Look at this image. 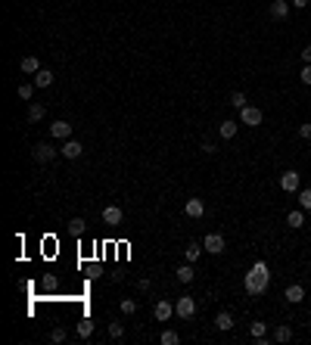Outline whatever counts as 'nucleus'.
I'll use <instances>...</instances> for the list:
<instances>
[{
  "instance_id": "nucleus-34",
  "label": "nucleus",
  "mask_w": 311,
  "mask_h": 345,
  "mask_svg": "<svg viewBox=\"0 0 311 345\" xmlns=\"http://www.w3.org/2000/svg\"><path fill=\"white\" fill-rule=\"evenodd\" d=\"M299 78H302V84H311V62H305V68L299 72Z\"/></svg>"
},
{
  "instance_id": "nucleus-3",
  "label": "nucleus",
  "mask_w": 311,
  "mask_h": 345,
  "mask_svg": "<svg viewBox=\"0 0 311 345\" xmlns=\"http://www.w3.org/2000/svg\"><path fill=\"white\" fill-rule=\"evenodd\" d=\"M175 314L184 317V320H193V314H196V302H193L190 295H181L175 302Z\"/></svg>"
},
{
  "instance_id": "nucleus-13",
  "label": "nucleus",
  "mask_w": 311,
  "mask_h": 345,
  "mask_svg": "<svg viewBox=\"0 0 311 345\" xmlns=\"http://www.w3.org/2000/svg\"><path fill=\"white\" fill-rule=\"evenodd\" d=\"M34 159H38V162H50V159L56 156V149L50 146V143H38V146H34V153H31Z\"/></svg>"
},
{
  "instance_id": "nucleus-32",
  "label": "nucleus",
  "mask_w": 311,
  "mask_h": 345,
  "mask_svg": "<svg viewBox=\"0 0 311 345\" xmlns=\"http://www.w3.org/2000/svg\"><path fill=\"white\" fill-rule=\"evenodd\" d=\"M299 137H302V140H311V121L299 124Z\"/></svg>"
},
{
  "instance_id": "nucleus-1",
  "label": "nucleus",
  "mask_w": 311,
  "mask_h": 345,
  "mask_svg": "<svg viewBox=\"0 0 311 345\" xmlns=\"http://www.w3.org/2000/svg\"><path fill=\"white\" fill-rule=\"evenodd\" d=\"M268 286H271V271H268V261H255L249 268V274L243 277V289L252 295V298H258L268 292Z\"/></svg>"
},
{
  "instance_id": "nucleus-28",
  "label": "nucleus",
  "mask_w": 311,
  "mask_h": 345,
  "mask_svg": "<svg viewBox=\"0 0 311 345\" xmlns=\"http://www.w3.org/2000/svg\"><path fill=\"white\" fill-rule=\"evenodd\" d=\"M299 205H302L305 212H311V187H305V190H299Z\"/></svg>"
},
{
  "instance_id": "nucleus-14",
  "label": "nucleus",
  "mask_w": 311,
  "mask_h": 345,
  "mask_svg": "<svg viewBox=\"0 0 311 345\" xmlns=\"http://www.w3.org/2000/svg\"><path fill=\"white\" fill-rule=\"evenodd\" d=\"M237 131H240V124H237V121H230V118L218 124V134H221V140H234Z\"/></svg>"
},
{
  "instance_id": "nucleus-22",
  "label": "nucleus",
  "mask_w": 311,
  "mask_h": 345,
  "mask_svg": "<svg viewBox=\"0 0 311 345\" xmlns=\"http://www.w3.org/2000/svg\"><path fill=\"white\" fill-rule=\"evenodd\" d=\"M78 336H81V339H90V336H94V320H90V317L78 320Z\"/></svg>"
},
{
  "instance_id": "nucleus-11",
  "label": "nucleus",
  "mask_w": 311,
  "mask_h": 345,
  "mask_svg": "<svg viewBox=\"0 0 311 345\" xmlns=\"http://www.w3.org/2000/svg\"><path fill=\"white\" fill-rule=\"evenodd\" d=\"M184 212H187V218H202V215H205V202L193 196V199L184 202Z\"/></svg>"
},
{
  "instance_id": "nucleus-29",
  "label": "nucleus",
  "mask_w": 311,
  "mask_h": 345,
  "mask_svg": "<svg viewBox=\"0 0 311 345\" xmlns=\"http://www.w3.org/2000/svg\"><path fill=\"white\" fill-rule=\"evenodd\" d=\"M119 308H122V314H128V317L137 314V302H134V298H122V305H119Z\"/></svg>"
},
{
  "instance_id": "nucleus-12",
  "label": "nucleus",
  "mask_w": 311,
  "mask_h": 345,
  "mask_svg": "<svg viewBox=\"0 0 311 345\" xmlns=\"http://www.w3.org/2000/svg\"><path fill=\"white\" fill-rule=\"evenodd\" d=\"M50 137H56V140H68V137H72V124L68 121H53L50 124Z\"/></svg>"
},
{
  "instance_id": "nucleus-16",
  "label": "nucleus",
  "mask_w": 311,
  "mask_h": 345,
  "mask_svg": "<svg viewBox=\"0 0 311 345\" xmlns=\"http://www.w3.org/2000/svg\"><path fill=\"white\" fill-rule=\"evenodd\" d=\"M19 68H22V72H25V75H38V72H41V62L34 59V56H22Z\"/></svg>"
},
{
  "instance_id": "nucleus-23",
  "label": "nucleus",
  "mask_w": 311,
  "mask_h": 345,
  "mask_svg": "<svg viewBox=\"0 0 311 345\" xmlns=\"http://www.w3.org/2000/svg\"><path fill=\"white\" fill-rule=\"evenodd\" d=\"M249 333H252V339H264L268 336V324H264V320H252Z\"/></svg>"
},
{
  "instance_id": "nucleus-30",
  "label": "nucleus",
  "mask_w": 311,
  "mask_h": 345,
  "mask_svg": "<svg viewBox=\"0 0 311 345\" xmlns=\"http://www.w3.org/2000/svg\"><path fill=\"white\" fill-rule=\"evenodd\" d=\"M109 336H112V339H122V336H124V327L119 324V320H115V324H109Z\"/></svg>"
},
{
  "instance_id": "nucleus-19",
  "label": "nucleus",
  "mask_w": 311,
  "mask_h": 345,
  "mask_svg": "<svg viewBox=\"0 0 311 345\" xmlns=\"http://www.w3.org/2000/svg\"><path fill=\"white\" fill-rule=\"evenodd\" d=\"M53 84V72L50 68H41L38 75H34V87H50Z\"/></svg>"
},
{
  "instance_id": "nucleus-15",
  "label": "nucleus",
  "mask_w": 311,
  "mask_h": 345,
  "mask_svg": "<svg viewBox=\"0 0 311 345\" xmlns=\"http://www.w3.org/2000/svg\"><path fill=\"white\" fill-rule=\"evenodd\" d=\"M215 327L221 330V333L234 330V314H230V311H218V317H215Z\"/></svg>"
},
{
  "instance_id": "nucleus-35",
  "label": "nucleus",
  "mask_w": 311,
  "mask_h": 345,
  "mask_svg": "<svg viewBox=\"0 0 311 345\" xmlns=\"http://www.w3.org/2000/svg\"><path fill=\"white\" fill-rule=\"evenodd\" d=\"M202 153H205V156H215V153H218V146H215L212 140H202Z\"/></svg>"
},
{
  "instance_id": "nucleus-7",
  "label": "nucleus",
  "mask_w": 311,
  "mask_h": 345,
  "mask_svg": "<svg viewBox=\"0 0 311 345\" xmlns=\"http://www.w3.org/2000/svg\"><path fill=\"white\" fill-rule=\"evenodd\" d=\"M103 221H106L109 227H119L124 221V212L119 209V205H106V209H103Z\"/></svg>"
},
{
  "instance_id": "nucleus-37",
  "label": "nucleus",
  "mask_w": 311,
  "mask_h": 345,
  "mask_svg": "<svg viewBox=\"0 0 311 345\" xmlns=\"http://www.w3.org/2000/svg\"><path fill=\"white\" fill-rule=\"evenodd\" d=\"M293 6H296V9H305V6H308V0H293Z\"/></svg>"
},
{
  "instance_id": "nucleus-10",
  "label": "nucleus",
  "mask_w": 311,
  "mask_h": 345,
  "mask_svg": "<svg viewBox=\"0 0 311 345\" xmlns=\"http://www.w3.org/2000/svg\"><path fill=\"white\" fill-rule=\"evenodd\" d=\"M60 153L65 156V159H78L84 153V146L78 143V140H72V137H68V140H62V146H60Z\"/></svg>"
},
{
  "instance_id": "nucleus-6",
  "label": "nucleus",
  "mask_w": 311,
  "mask_h": 345,
  "mask_svg": "<svg viewBox=\"0 0 311 345\" xmlns=\"http://www.w3.org/2000/svg\"><path fill=\"white\" fill-rule=\"evenodd\" d=\"M268 13H271V19H277V22H283L286 16H290V0H271V6H268Z\"/></svg>"
},
{
  "instance_id": "nucleus-26",
  "label": "nucleus",
  "mask_w": 311,
  "mask_h": 345,
  "mask_svg": "<svg viewBox=\"0 0 311 345\" xmlns=\"http://www.w3.org/2000/svg\"><path fill=\"white\" fill-rule=\"evenodd\" d=\"M230 106H234L237 112L243 109V106H249V103H246V94H243V90H237V94H230Z\"/></svg>"
},
{
  "instance_id": "nucleus-4",
  "label": "nucleus",
  "mask_w": 311,
  "mask_h": 345,
  "mask_svg": "<svg viewBox=\"0 0 311 345\" xmlns=\"http://www.w3.org/2000/svg\"><path fill=\"white\" fill-rule=\"evenodd\" d=\"M280 187L286 193H299V190H302V177H299V171H283V174H280Z\"/></svg>"
},
{
  "instance_id": "nucleus-8",
  "label": "nucleus",
  "mask_w": 311,
  "mask_h": 345,
  "mask_svg": "<svg viewBox=\"0 0 311 345\" xmlns=\"http://www.w3.org/2000/svg\"><path fill=\"white\" fill-rule=\"evenodd\" d=\"M283 298H286L290 305H299V302L305 298V286H302V283H290V286H286V292H283Z\"/></svg>"
},
{
  "instance_id": "nucleus-33",
  "label": "nucleus",
  "mask_w": 311,
  "mask_h": 345,
  "mask_svg": "<svg viewBox=\"0 0 311 345\" xmlns=\"http://www.w3.org/2000/svg\"><path fill=\"white\" fill-rule=\"evenodd\" d=\"M50 342H65V330H62V327H56V330L50 333Z\"/></svg>"
},
{
  "instance_id": "nucleus-18",
  "label": "nucleus",
  "mask_w": 311,
  "mask_h": 345,
  "mask_svg": "<svg viewBox=\"0 0 311 345\" xmlns=\"http://www.w3.org/2000/svg\"><path fill=\"white\" fill-rule=\"evenodd\" d=\"M202 252H205V249H202L199 243H190L187 249H184V258H187L190 264H196V261H199V255H202Z\"/></svg>"
},
{
  "instance_id": "nucleus-36",
  "label": "nucleus",
  "mask_w": 311,
  "mask_h": 345,
  "mask_svg": "<svg viewBox=\"0 0 311 345\" xmlns=\"http://www.w3.org/2000/svg\"><path fill=\"white\" fill-rule=\"evenodd\" d=\"M302 59H305V62H311V44H308V47H302Z\"/></svg>"
},
{
  "instance_id": "nucleus-27",
  "label": "nucleus",
  "mask_w": 311,
  "mask_h": 345,
  "mask_svg": "<svg viewBox=\"0 0 311 345\" xmlns=\"http://www.w3.org/2000/svg\"><path fill=\"white\" fill-rule=\"evenodd\" d=\"M159 342H162V345H178V342H181V336H178L175 330H165L162 336H159Z\"/></svg>"
},
{
  "instance_id": "nucleus-31",
  "label": "nucleus",
  "mask_w": 311,
  "mask_h": 345,
  "mask_svg": "<svg viewBox=\"0 0 311 345\" xmlns=\"http://www.w3.org/2000/svg\"><path fill=\"white\" fill-rule=\"evenodd\" d=\"M19 97L22 100H31L34 97V84H19Z\"/></svg>"
},
{
  "instance_id": "nucleus-20",
  "label": "nucleus",
  "mask_w": 311,
  "mask_h": 345,
  "mask_svg": "<svg viewBox=\"0 0 311 345\" xmlns=\"http://www.w3.org/2000/svg\"><path fill=\"white\" fill-rule=\"evenodd\" d=\"M84 230H87L84 218H72V221H68V233H72V236H84Z\"/></svg>"
},
{
  "instance_id": "nucleus-21",
  "label": "nucleus",
  "mask_w": 311,
  "mask_h": 345,
  "mask_svg": "<svg viewBox=\"0 0 311 345\" xmlns=\"http://www.w3.org/2000/svg\"><path fill=\"white\" fill-rule=\"evenodd\" d=\"M175 274H178V280H181V283H193V277H196V274H193V264H190V261H187V264H181Z\"/></svg>"
},
{
  "instance_id": "nucleus-17",
  "label": "nucleus",
  "mask_w": 311,
  "mask_h": 345,
  "mask_svg": "<svg viewBox=\"0 0 311 345\" xmlns=\"http://www.w3.org/2000/svg\"><path fill=\"white\" fill-rule=\"evenodd\" d=\"M286 224H290L293 230H299V227L305 224V209H293L290 215H286Z\"/></svg>"
},
{
  "instance_id": "nucleus-24",
  "label": "nucleus",
  "mask_w": 311,
  "mask_h": 345,
  "mask_svg": "<svg viewBox=\"0 0 311 345\" xmlns=\"http://www.w3.org/2000/svg\"><path fill=\"white\" fill-rule=\"evenodd\" d=\"M44 115H47V106H41V103H31L28 106V121H41Z\"/></svg>"
},
{
  "instance_id": "nucleus-5",
  "label": "nucleus",
  "mask_w": 311,
  "mask_h": 345,
  "mask_svg": "<svg viewBox=\"0 0 311 345\" xmlns=\"http://www.w3.org/2000/svg\"><path fill=\"white\" fill-rule=\"evenodd\" d=\"M224 236L221 233H205V239H202V249L205 252H212V255H221V252H224Z\"/></svg>"
},
{
  "instance_id": "nucleus-2",
  "label": "nucleus",
  "mask_w": 311,
  "mask_h": 345,
  "mask_svg": "<svg viewBox=\"0 0 311 345\" xmlns=\"http://www.w3.org/2000/svg\"><path fill=\"white\" fill-rule=\"evenodd\" d=\"M240 121H243L246 128H258V124L264 121V112L258 106H243L240 109Z\"/></svg>"
},
{
  "instance_id": "nucleus-9",
  "label": "nucleus",
  "mask_w": 311,
  "mask_h": 345,
  "mask_svg": "<svg viewBox=\"0 0 311 345\" xmlns=\"http://www.w3.org/2000/svg\"><path fill=\"white\" fill-rule=\"evenodd\" d=\"M153 314H156V320H162V324H165V320H168L171 314H175V305H171L168 298H159V302H156V308H153Z\"/></svg>"
},
{
  "instance_id": "nucleus-25",
  "label": "nucleus",
  "mask_w": 311,
  "mask_h": 345,
  "mask_svg": "<svg viewBox=\"0 0 311 345\" xmlns=\"http://www.w3.org/2000/svg\"><path fill=\"white\" fill-rule=\"evenodd\" d=\"M290 339H293V327L280 324L277 330H274V342H290Z\"/></svg>"
}]
</instances>
